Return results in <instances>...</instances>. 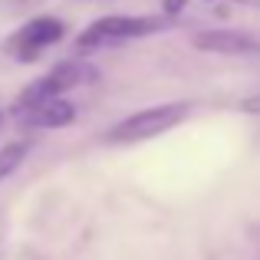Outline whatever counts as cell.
I'll return each mask as SVG.
<instances>
[{
    "instance_id": "5b68a950",
    "label": "cell",
    "mask_w": 260,
    "mask_h": 260,
    "mask_svg": "<svg viewBox=\"0 0 260 260\" xmlns=\"http://www.w3.org/2000/svg\"><path fill=\"white\" fill-rule=\"evenodd\" d=\"M191 46L198 53H217V56H254L260 53V40L241 30H228V26H211V30H198L191 37Z\"/></svg>"
},
{
    "instance_id": "30bf717a",
    "label": "cell",
    "mask_w": 260,
    "mask_h": 260,
    "mask_svg": "<svg viewBox=\"0 0 260 260\" xmlns=\"http://www.w3.org/2000/svg\"><path fill=\"white\" fill-rule=\"evenodd\" d=\"M231 4H241V7H250V10H260V0H231Z\"/></svg>"
},
{
    "instance_id": "9c48e42d",
    "label": "cell",
    "mask_w": 260,
    "mask_h": 260,
    "mask_svg": "<svg viewBox=\"0 0 260 260\" xmlns=\"http://www.w3.org/2000/svg\"><path fill=\"white\" fill-rule=\"evenodd\" d=\"M184 7H188V0H161V17H178V13L184 10Z\"/></svg>"
},
{
    "instance_id": "7a4b0ae2",
    "label": "cell",
    "mask_w": 260,
    "mask_h": 260,
    "mask_svg": "<svg viewBox=\"0 0 260 260\" xmlns=\"http://www.w3.org/2000/svg\"><path fill=\"white\" fill-rule=\"evenodd\" d=\"M161 30H168V17H161V13H139V17H132V13H109V17L92 20L76 37V53L106 50V46L128 43V40H145Z\"/></svg>"
},
{
    "instance_id": "3957f363",
    "label": "cell",
    "mask_w": 260,
    "mask_h": 260,
    "mask_svg": "<svg viewBox=\"0 0 260 260\" xmlns=\"http://www.w3.org/2000/svg\"><path fill=\"white\" fill-rule=\"evenodd\" d=\"M188 115H191V102H184V99L145 106V109H139V112L125 115L122 122H115L106 132V142L109 145H142V142H152V139H158V135L178 128Z\"/></svg>"
},
{
    "instance_id": "8992f818",
    "label": "cell",
    "mask_w": 260,
    "mask_h": 260,
    "mask_svg": "<svg viewBox=\"0 0 260 260\" xmlns=\"http://www.w3.org/2000/svg\"><path fill=\"white\" fill-rule=\"evenodd\" d=\"M20 122L30 128H66L76 122V106L66 95L63 99H50V102H40L37 109H30Z\"/></svg>"
},
{
    "instance_id": "8fae6325",
    "label": "cell",
    "mask_w": 260,
    "mask_h": 260,
    "mask_svg": "<svg viewBox=\"0 0 260 260\" xmlns=\"http://www.w3.org/2000/svg\"><path fill=\"white\" fill-rule=\"evenodd\" d=\"M4 122H7V112L0 109V132H4Z\"/></svg>"
},
{
    "instance_id": "6da1fadb",
    "label": "cell",
    "mask_w": 260,
    "mask_h": 260,
    "mask_svg": "<svg viewBox=\"0 0 260 260\" xmlns=\"http://www.w3.org/2000/svg\"><path fill=\"white\" fill-rule=\"evenodd\" d=\"M99 79V70H95L89 59L83 56H70V59H59L56 66H53L50 73H43L40 79H33L30 86H23L17 92V99H13L10 112L17 115V119H23L30 109H37L40 102H50V99H63L66 92H73V89L79 86H89Z\"/></svg>"
},
{
    "instance_id": "52a82bcc",
    "label": "cell",
    "mask_w": 260,
    "mask_h": 260,
    "mask_svg": "<svg viewBox=\"0 0 260 260\" xmlns=\"http://www.w3.org/2000/svg\"><path fill=\"white\" fill-rule=\"evenodd\" d=\"M30 155V139H13V142H4L0 148V181H7L20 165L26 161Z\"/></svg>"
},
{
    "instance_id": "277c9868",
    "label": "cell",
    "mask_w": 260,
    "mask_h": 260,
    "mask_svg": "<svg viewBox=\"0 0 260 260\" xmlns=\"http://www.w3.org/2000/svg\"><path fill=\"white\" fill-rule=\"evenodd\" d=\"M63 37H66V23L59 17L43 13V17L26 20L23 26H17V30L10 33L7 53H10L17 63H37L46 50H53L56 43H63Z\"/></svg>"
},
{
    "instance_id": "ba28073f",
    "label": "cell",
    "mask_w": 260,
    "mask_h": 260,
    "mask_svg": "<svg viewBox=\"0 0 260 260\" xmlns=\"http://www.w3.org/2000/svg\"><path fill=\"white\" fill-rule=\"evenodd\" d=\"M237 109H241L244 115H260V92H254V95H244V99L237 102Z\"/></svg>"
}]
</instances>
